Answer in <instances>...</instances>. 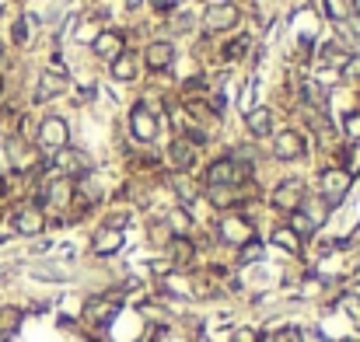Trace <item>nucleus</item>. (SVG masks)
<instances>
[{
	"label": "nucleus",
	"instance_id": "obj_1",
	"mask_svg": "<svg viewBox=\"0 0 360 342\" xmlns=\"http://www.w3.org/2000/svg\"><path fill=\"white\" fill-rule=\"evenodd\" d=\"M241 179H245V168H238V161H231V157H221L207 168L210 189H228V185H238Z\"/></svg>",
	"mask_w": 360,
	"mask_h": 342
},
{
	"label": "nucleus",
	"instance_id": "obj_2",
	"mask_svg": "<svg viewBox=\"0 0 360 342\" xmlns=\"http://www.w3.org/2000/svg\"><path fill=\"white\" fill-rule=\"evenodd\" d=\"M130 130H133L137 140L150 143L154 137H158V116H154V112H147L143 105H137V108L130 112Z\"/></svg>",
	"mask_w": 360,
	"mask_h": 342
},
{
	"label": "nucleus",
	"instance_id": "obj_3",
	"mask_svg": "<svg viewBox=\"0 0 360 342\" xmlns=\"http://www.w3.org/2000/svg\"><path fill=\"white\" fill-rule=\"evenodd\" d=\"M217 231H221V238L231 241V245H248V241H252V223H248L245 217H234V213L221 220Z\"/></svg>",
	"mask_w": 360,
	"mask_h": 342
},
{
	"label": "nucleus",
	"instance_id": "obj_4",
	"mask_svg": "<svg viewBox=\"0 0 360 342\" xmlns=\"http://www.w3.org/2000/svg\"><path fill=\"white\" fill-rule=\"evenodd\" d=\"M350 175H346V171L343 168H329L326 171V175H322V196L329 199V203H339L343 196H346V189H350Z\"/></svg>",
	"mask_w": 360,
	"mask_h": 342
},
{
	"label": "nucleus",
	"instance_id": "obj_5",
	"mask_svg": "<svg viewBox=\"0 0 360 342\" xmlns=\"http://www.w3.org/2000/svg\"><path fill=\"white\" fill-rule=\"evenodd\" d=\"M273 154H277L280 161H294V157H301V154H304V137H301L297 130H283V133H277Z\"/></svg>",
	"mask_w": 360,
	"mask_h": 342
},
{
	"label": "nucleus",
	"instance_id": "obj_6",
	"mask_svg": "<svg viewBox=\"0 0 360 342\" xmlns=\"http://www.w3.org/2000/svg\"><path fill=\"white\" fill-rule=\"evenodd\" d=\"M301 196H304V185H301V182H294V179H287L283 185H277V189H273V196H270V199H273V206H280V210H290V213H294V210L301 206Z\"/></svg>",
	"mask_w": 360,
	"mask_h": 342
},
{
	"label": "nucleus",
	"instance_id": "obj_7",
	"mask_svg": "<svg viewBox=\"0 0 360 342\" xmlns=\"http://www.w3.org/2000/svg\"><path fill=\"white\" fill-rule=\"evenodd\" d=\"M238 25V8L234 4H214L207 11V28L210 32H224V28H234Z\"/></svg>",
	"mask_w": 360,
	"mask_h": 342
},
{
	"label": "nucleus",
	"instance_id": "obj_8",
	"mask_svg": "<svg viewBox=\"0 0 360 342\" xmlns=\"http://www.w3.org/2000/svg\"><path fill=\"white\" fill-rule=\"evenodd\" d=\"M39 143L42 147H63L67 143V126L63 119H42V130H39Z\"/></svg>",
	"mask_w": 360,
	"mask_h": 342
},
{
	"label": "nucleus",
	"instance_id": "obj_9",
	"mask_svg": "<svg viewBox=\"0 0 360 342\" xmlns=\"http://www.w3.org/2000/svg\"><path fill=\"white\" fill-rule=\"evenodd\" d=\"M46 227V217H42V210H35V206H25V210H18L14 213V231H21V234H39Z\"/></svg>",
	"mask_w": 360,
	"mask_h": 342
},
{
	"label": "nucleus",
	"instance_id": "obj_10",
	"mask_svg": "<svg viewBox=\"0 0 360 342\" xmlns=\"http://www.w3.org/2000/svg\"><path fill=\"white\" fill-rule=\"evenodd\" d=\"M94 52L101 56V60H119V56H123V39L116 35V32H101L98 39H94Z\"/></svg>",
	"mask_w": 360,
	"mask_h": 342
},
{
	"label": "nucleus",
	"instance_id": "obj_11",
	"mask_svg": "<svg viewBox=\"0 0 360 342\" xmlns=\"http://www.w3.org/2000/svg\"><path fill=\"white\" fill-rule=\"evenodd\" d=\"M172 46L168 42H154V46H147V52H143V60H147V67L150 70H165L168 63H172Z\"/></svg>",
	"mask_w": 360,
	"mask_h": 342
},
{
	"label": "nucleus",
	"instance_id": "obj_12",
	"mask_svg": "<svg viewBox=\"0 0 360 342\" xmlns=\"http://www.w3.org/2000/svg\"><path fill=\"white\" fill-rule=\"evenodd\" d=\"M245 123H248V133L252 137H266L273 130V112L270 108H252Z\"/></svg>",
	"mask_w": 360,
	"mask_h": 342
},
{
	"label": "nucleus",
	"instance_id": "obj_13",
	"mask_svg": "<svg viewBox=\"0 0 360 342\" xmlns=\"http://www.w3.org/2000/svg\"><path fill=\"white\" fill-rule=\"evenodd\" d=\"M119 245H123V234L112 231V227L98 231V238H94V252H98V255H112V252H119Z\"/></svg>",
	"mask_w": 360,
	"mask_h": 342
},
{
	"label": "nucleus",
	"instance_id": "obj_14",
	"mask_svg": "<svg viewBox=\"0 0 360 342\" xmlns=\"http://www.w3.org/2000/svg\"><path fill=\"white\" fill-rule=\"evenodd\" d=\"M301 98H304V108L326 112V91H322L315 81H304V84H301Z\"/></svg>",
	"mask_w": 360,
	"mask_h": 342
},
{
	"label": "nucleus",
	"instance_id": "obj_15",
	"mask_svg": "<svg viewBox=\"0 0 360 342\" xmlns=\"http://www.w3.org/2000/svg\"><path fill=\"white\" fill-rule=\"evenodd\" d=\"M287 231L301 241V238H312L315 234V220L312 217H308V213H301V210H294V217H290V227H287Z\"/></svg>",
	"mask_w": 360,
	"mask_h": 342
},
{
	"label": "nucleus",
	"instance_id": "obj_16",
	"mask_svg": "<svg viewBox=\"0 0 360 342\" xmlns=\"http://www.w3.org/2000/svg\"><path fill=\"white\" fill-rule=\"evenodd\" d=\"M168 154H172V164H175V168H189V164L196 161V150H192V143H186V140H175V143L168 147Z\"/></svg>",
	"mask_w": 360,
	"mask_h": 342
},
{
	"label": "nucleus",
	"instance_id": "obj_17",
	"mask_svg": "<svg viewBox=\"0 0 360 342\" xmlns=\"http://www.w3.org/2000/svg\"><path fill=\"white\" fill-rule=\"evenodd\" d=\"M74 189H77V196L84 203H98L101 199V185H98L94 175H81V182H74Z\"/></svg>",
	"mask_w": 360,
	"mask_h": 342
},
{
	"label": "nucleus",
	"instance_id": "obj_18",
	"mask_svg": "<svg viewBox=\"0 0 360 342\" xmlns=\"http://www.w3.org/2000/svg\"><path fill=\"white\" fill-rule=\"evenodd\" d=\"M67 88V77L63 74H42V81H39V98H53V94H60Z\"/></svg>",
	"mask_w": 360,
	"mask_h": 342
},
{
	"label": "nucleus",
	"instance_id": "obj_19",
	"mask_svg": "<svg viewBox=\"0 0 360 342\" xmlns=\"http://www.w3.org/2000/svg\"><path fill=\"white\" fill-rule=\"evenodd\" d=\"M112 77L116 81H133L137 77V60H133V56H119V60H112Z\"/></svg>",
	"mask_w": 360,
	"mask_h": 342
},
{
	"label": "nucleus",
	"instance_id": "obj_20",
	"mask_svg": "<svg viewBox=\"0 0 360 342\" xmlns=\"http://www.w3.org/2000/svg\"><path fill=\"white\" fill-rule=\"evenodd\" d=\"M322 8H326V14L332 18V21H346V14H350V0H322Z\"/></svg>",
	"mask_w": 360,
	"mask_h": 342
},
{
	"label": "nucleus",
	"instance_id": "obj_21",
	"mask_svg": "<svg viewBox=\"0 0 360 342\" xmlns=\"http://www.w3.org/2000/svg\"><path fill=\"white\" fill-rule=\"evenodd\" d=\"M168 231H172L175 238H186V231H189V213H186V210H172V217H168Z\"/></svg>",
	"mask_w": 360,
	"mask_h": 342
},
{
	"label": "nucleus",
	"instance_id": "obj_22",
	"mask_svg": "<svg viewBox=\"0 0 360 342\" xmlns=\"http://www.w3.org/2000/svg\"><path fill=\"white\" fill-rule=\"evenodd\" d=\"M88 314H91L94 321H101V325H106V321L116 314V304H101V301H91V304H88Z\"/></svg>",
	"mask_w": 360,
	"mask_h": 342
},
{
	"label": "nucleus",
	"instance_id": "obj_23",
	"mask_svg": "<svg viewBox=\"0 0 360 342\" xmlns=\"http://www.w3.org/2000/svg\"><path fill=\"white\" fill-rule=\"evenodd\" d=\"M172 259L175 262H189L192 259V241L189 238H172Z\"/></svg>",
	"mask_w": 360,
	"mask_h": 342
},
{
	"label": "nucleus",
	"instance_id": "obj_24",
	"mask_svg": "<svg viewBox=\"0 0 360 342\" xmlns=\"http://www.w3.org/2000/svg\"><path fill=\"white\" fill-rule=\"evenodd\" d=\"M53 164L63 168V171H70V175H77V171H81V161H77V154H70V150H60V154L53 157Z\"/></svg>",
	"mask_w": 360,
	"mask_h": 342
},
{
	"label": "nucleus",
	"instance_id": "obj_25",
	"mask_svg": "<svg viewBox=\"0 0 360 342\" xmlns=\"http://www.w3.org/2000/svg\"><path fill=\"white\" fill-rule=\"evenodd\" d=\"M343 171L353 179V175H360V143H353L350 150H346V164H343Z\"/></svg>",
	"mask_w": 360,
	"mask_h": 342
},
{
	"label": "nucleus",
	"instance_id": "obj_26",
	"mask_svg": "<svg viewBox=\"0 0 360 342\" xmlns=\"http://www.w3.org/2000/svg\"><path fill=\"white\" fill-rule=\"evenodd\" d=\"M248 52V39L241 35V39H231L228 46H224V56H228V60H238V56H245Z\"/></svg>",
	"mask_w": 360,
	"mask_h": 342
},
{
	"label": "nucleus",
	"instance_id": "obj_27",
	"mask_svg": "<svg viewBox=\"0 0 360 342\" xmlns=\"http://www.w3.org/2000/svg\"><path fill=\"white\" fill-rule=\"evenodd\" d=\"M273 241H277L280 248H287V252H301V241H297V238L287 231V227H283V231H277V234H273Z\"/></svg>",
	"mask_w": 360,
	"mask_h": 342
},
{
	"label": "nucleus",
	"instance_id": "obj_28",
	"mask_svg": "<svg viewBox=\"0 0 360 342\" xmlns=\"http://www.w3.org/2000/svg\"><path fill=\"white\" fill-rule=\"evenodd\" d=\"M172 231H168V223H150V241H158V245H172Z\"/></svg>",
	"mask_w": 360,
	"mask_h": 342
},
{
	"label": "nucleus",
	"instance_id": "obj_29",
	"mask_svg": "<svg viewBox=\"0 0 360 342\" xmlns=\"http://www.w3.org/2000/svg\"><path fill=\"white\" fill-rule=\"evenodd\" d=\"M172 189H175L179 196H186V199H192V196H196V185H192L186 175H175V179H172Z\"/></svg>",
	"mask_w": 360,
	"mask_h": 342
},
{
	"label": "nucleus",
	"instance_id": "obj_30",
	"mask_svg": "<svg viewBox=\"0 0 360 342\" xmlns=\"http://www.w3.org/2000/svg\"><path fill=\"white\" fill-rule=\"evenodd\" d=\"M343 311H346L350 321L360 328V297H357V294H353V297H343Z\"/></svg>",
	"mask_w": 360,
	"mask_h": 342
},
{
	"label": "nucleus",
	"instance_id": "obj_31",
	"mask_svg": "<svg viewBox=\"0 0 360 342\" xmlns=\"http://www.w3.org/2000/svg\"><path fill=\"white\" fill-rule=\"evenodd\" d=\"M21 321V314L14 308H0V328H14Z\"/></svg>",
	"mask_w": 360,
	"mask_h": 342
},
{
	"label": "nucleus",
	"instance_id": "obj_32",
	"mask_svg": "<svg viewBox=\"0 0 360 342\" xmlns=\"http://www.w3.org/2000/svg\"><path fill=\"white\" fill-rule=\"evenodd\" d=\"M346 133H350V140L360 143V112H350L346 116Z\"/></svg>",
	"mask_w": 360,
	"mask_h": 342
},
{
	"label": "nucleus",
	"instance_id": "obj_33",
	"mask_svg": "<svg viewBox=\"0 0 360 342\" xmlns=\"http://www.w3.org/2000/svg\"><path fill=\"white\" fill-rule=\"evenodd\" d=\"M210 199L217 203V206H231L234 199H231V192L228 189H210Z\"/></svg>",
	"mask_w": 360,
	"mask_h": 342
},
{
	"label": "nucleus",
	"instance_id": "obj_34",
	"mask_svg": "<svg viewBox=\"0 0 360 342\" xmlns=\"http://www.w3.org/2000/svg\"><path fill=\"white\" fill-rule=\"evenodd\" d=\"M259 252H263L259 245H255V241H248V248L241 252V262H252V259H259Z\"/></svg>",
	"mask_w": 360,
	"mask_h": 342
},
{
	"label": "nucleus",
	"instance_id": "obj_35",
	"mask_svg": "<svg viewBox=\"0 0 360 342\" xmlns=\"http://www.w3.org/2000/svg\"><path fill=\"white\" fill-rule=\"evenodd\" d=\"M277 342H301V332H297V328H283Z\"/></svg>",
	"mask_w": 360,
	"mask_h": 342
},
{
	"label": "nucleus",
	"instance_id": "obj_36",
	"mask_svg": "<svg viewBox=\"0 0 360 342\" xmlns=\"http://www.w3.org/2000/svg\"><path fill=\"white\" fill-rule=\"evenodd\" d=\"M234 342H259V339H255L252 328H241V332H234Z\"/></svg>",
	"mask_w": 360,
	"mask_h": 342
},
{
	"label": "nucleus",
	"instance_id": "obj_37",
	"mask_svg": "<svg viewBox=\"0 0 360 342\" xmlns=\"http://www.w3.org/2000/svg\"><path fill=\"white\" fill-rule=\"evenodd\" d=\"M350 77H360V60H353V56H350V60H346V67H343Z\"/></svg>",
	"mask_w": 360,
	"mask_h": 342
},
{
	"label": "nucleus",
	"instance_id": "obj_38",
	"mask_svg": "<svg viewBox=\"0 0 360 342\" xmlns=\"http://www.w3.org/2000/svg\"><path fill=\"white\" fill-rule=\"evenodd\" d=\"M25 35H28V32H25V25L18 21V25H14V39H18V42H25Z\"/></svg>",
	"mask_w": 360,
	"mask_h": 342
},
{
	"label": "nucleus",
	"instance_id": "obj_39",
	"mask_svg": "<svg viewBox=\"0 0 360 342\" xmlns=\"http://www.w3.org/2000/svg\"><path fill=\"white\" fill-rule=\"evenodd\" d=\"M175 0H154V8H161V11H172Z\"/></svg>",
	"mask_w": 360,
	"mask_h": 342
},
{
	"label": "nucleus",
	"instance_id": "obj_40",
	"mask_svg": "<svg viewBox=\"0 0 360 342\" xmlns=\"http://www.w3.org/2000/svg\"><path fill=\"white\" fill-rule=\"evenodd\" d=\"M350 11H353V14L360 18V0H353V4H350Z\"/></svg>",
	"mask_w": 360,
	"mask_h": 342
}]
</instances>
